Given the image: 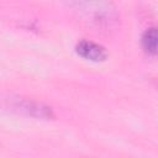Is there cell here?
<instances>
[{
    "label": "cell",
    "mask_w": 158,
    "mask_h": 158,
    "mask_svg": "<svg viewBox=\"0 0 158 158\" xmlns=\"http://www.w3.org/2000/svg\"><path fill=\"white\" fill-rule=\"evenodd\" d=\"M75 51L83 58H86V59H90V60H95V62L104 60L107 57V52L101 44L95 43V42L89 41V40L79 41L77 43V46H75Z\"/></svg>",
    "instance_id": "1"
},
{
    "label": "cell",
    "mask_w": 158,
    "mask_h": 158,
    "mask_svg": "<svg viewBox=\"0 0 158 158\" xmlns=\"http://www.w3.org/2000/svg\"><path fill=\"white\" fill-rule=\"evenodd\" d=\"M157 40H158V35H157L156 27H151L146 30V32L142 36V46L144 51L148 52L149 54H156L157 53Z\"/></svg>",
    "instance_id": "2"
}]
</instances>
